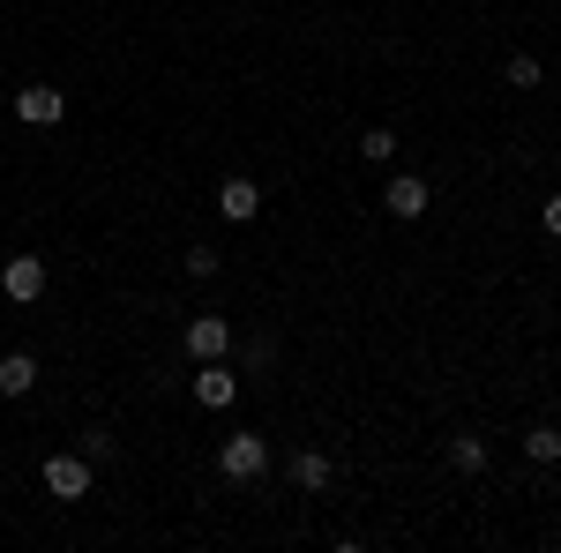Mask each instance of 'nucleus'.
<instances>
[{"instance_id": "1", "label": "nucleus", "mask_w": 561, "mask_h": 553, "mask_svg": "<svg viewBox=\"0 0 561 553\" xmlns=\"http://www.w3.org/2000/svg\"><path fill=\"white\" fill-rule=\"evenodd\" d=\"M217 471H225L232 486L262 479V471H270V441H262V434H225V441H217Z\"/></svg>"}, {"instance_id": "17", "label": "nucleus", "mask_w": 561, "mask_h": 553, "mask_svg": "<svg viewBox=\"0 0 561 553\" xmlns=\"http://www.w3.org/2000/svg\"><path fill=\"white\" fill-rule=\"evenodd\" d=\"M113 449H121V441H113L105 426H90V434H83V457H90V464H113Z\"/></svg>"}, {"instance_id": "11", "label": "nucleus", "mask_w": 561, "mask_h": 553, "mask_svg": "<svg viewBox=\"0 0 561 553\" xmlns=\"http://www.w3.org/2000/svg\"><path fill=\"white\" fill-rule=\"evenodd\" d=\"M240 375H248V382H270V375H277V337H248L240 344Z\"/></svg>"}, {"instance_id": "12", "label": "nucleus", "mask_w": 561, "mask_h": 553, "mask_svg": "<svg viewBox=\"0 0 561 553\" xmlns=\"http://www.w3.org/2000/svg\"><path fill=\"white\" fill-rule=\"evenodd\" d=\"M449 471L479 479V471H486V441H479V434H457V441H449Z\"/></svg>"}, {"instance_id": "15", "label": "nucleus", "mask_w": 561, "mask_h": 553, "mask_svg": "<svg viewBox=\"0 0 561 553\" xmlns=\"http://www.w3.org/2000/svg\"><path fill=\"white\" fill-rule=\"evenodd\" d=\"M359 158H367V165H389V158H397V135H389V128H367V135H359Z\"/></svg>"}, {"instance_id": "4", "label": "nucleus", "mask_w": 561, "mask_h": 553, "mask_svg": "<svg viewBox=\"0 0 561 553\" xmlns=\"http://www.w3.org/2000/svg\"><path fill=\"white\" fill-rule=\"evenodd\" d=\"M217 217H225V224H255L262 217V187L248 180V172H232V180L217 187Z\"/></svg>"}, {"instance_id": "8", "label": "nucleus", "mask_w": 561, "mask_h": 553, "mask_svg": "<svg viewBox=\"0 0 561 553\" xmlns=\"http://www.w3.org/2000/svg\"><path fill=\"white\" fill-rule=\"evenodd\" d=\"M240 396V375L225 367V359H203V375H195V404H210V412H225Z\"/></svg>"}, {"instance_id": "9", "label": "nucleus", "mask_w": 561, "mask_h": 553, "mask_svg": "<svg viewBox=\"0 0 561 553\" xmlns=\"http://www.w3.org/2000/svg\"><path fill=\"white\" fill-rule=\"evenodd\" d=\"M293 486H300V494H330V486H337V464H330V457H322V449H293Z\"/></svg>"}, {"instance_id": "5", "label": "nucleus", "mask_w": 561, "mask_h": 553, "mask_svg": "<svg viewBox=\"0 0 561 553\" xmlns=\"http://www.w3.org/2000/svg\"><path fill=\"white\" fill-rule=\"evenodd\" d=\"M0 292L15 299V307H31V299H45V262H38V255H15V262H0Z\"/></svg>"}, {"instance_id": "16", "label": "nucleus", "mask_w": 561, "mask_h": 553, "mask_svg": "<svg viewBox=\"0 0 561 553\" xmlns=\"http://www.w3.org/2000/svg\"><path fill=\"white\" fill-rule=\"evenodd\" d=\"M180 269L203 285V277H217V269H225V255H217V247H187V262H180Z\"/></svg>"}, {"instance_id": "14", "label": "nucleus", "mask_w": 561, "mask_h": 553, "mask_svg": "<svg viewBox=\"0 0 561 553\" xmlns=\"http://www.w3.org/2000/svg\"><path fill=\"white\" fill-rule=\"evenodd\" d=\"M502 83L510 90H539L547 83V76H539V53H510V60H502Z\"/></svg>"}, {"instance_id": "7", "label": "nucleus", "mask_w": 561, "mask_h": 553, "mask_svg": "<svg viewBox=\"0 0 561 553\" xmlns=\"http://www.w3.org/2000/svg\"><path fill=\"white\" fill-rule=\"evenodd\" d=\"M427 203H434V195H427V180H420V172H397V180L382 187V210L389 217H427Z\"/></svg>"}, {"instance_id": "6", "label": "nucleus", "mask_w": 561, "mask_h": 553, "mask_svg": "<svg viewBox=\"0 0 561 553\" xmlns=\"http://www.w3.org/2000/svg\"><path fill=\"white\" fill-rule=\"evenodd\" d=\"M180 344H187V359H225V352H232V322H225V314H195Z\"/></svg>"}, {"instance_id": "10", "label": "nucleus", "mask_w": 561, "mask_h": 553, "mask_svg": "<svg viewBox=\"0 0 561 553\" xmlns=\"http://www.w3.org/2000/svg\"><path fill=\"white\" fill-rule=\"evenodd\" d=\"M31 389H38V359L31 352H8L0 359V396H31Z\"/></svg>"}, {"instance_id": "3", "label": "nucleus", "mask_w": 561, "mask_h": 553, "mask_svg": "<svg viewBox=\"0 0 561 553\" xmlns=\"http://www.w3.org/2000/svg\"><path fill=\"white\" fill-rule=\"evenodd\" d=\"M90 457L83 449H76V457H68V449H60V457H45V494H53V502H83L90 494Z\"/></svg>"}, {"instance_id": "2", "label": "nucleus", "mask_w": 561, "mask_h": 553, "mask_svg": "<svg viewBox=\"0 0 561 553\" xmlns=\"http://www.w3.org/2000/svg\"><path fill=\"white\" fill-rule=\"evenodd\" d=\"M60 113H68V90L60 83H23L15 90V120H23V128H60Z\"/></svg>"}, {"instance_id": "13", "label": "nucleus", "mask_w": 561, "mask_h": 553, "mask_svg": "<svg viewBox=\"0 0 561 553\" xmlns=\"http://www.w3.org/2000/svg\"><path fill=\"white\" fill-rule=\"evenodd\" d=\"M524 457H531L539 471L561 464V426H531V434H524Z\"/></svg>"}, {"instance_id": "18", "label": "nucleus", "mask_w": 561, "mask_h": 553, "mask_svg": "<svg viewBox=\"0 0 561 553\" xmlns=\"http://www.w3.org/2000/svg\"><path fill=\"white\" fill-rule=\"evenodd\" d=\"M539 224H547V232H554V240H561V187H554V195H547V203H539Z\"/></svg>"}]
</instances>
